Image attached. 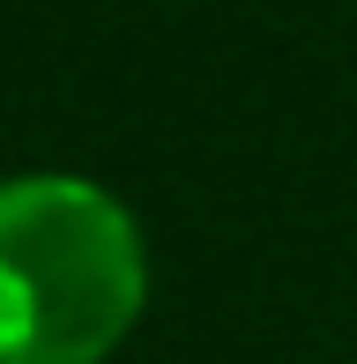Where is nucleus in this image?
Returning <instances> with one entry per match:
<instances>
[{
    "mask_svg": "<svg viewBox=\"0 0 357 364\" xmlns=\"http://www.w3.org/2000/svg\"><path fill=\"white\" fill-rule=\"evenodd\" d=\"M149 305L134 208L82 171L0 178V364H112Z\"/></svg>",
    "mask_w": 357,
    "mask_h": 364,
    "instance_id": "obj_1",
    "label": "nucleus"
}]
</instances>
